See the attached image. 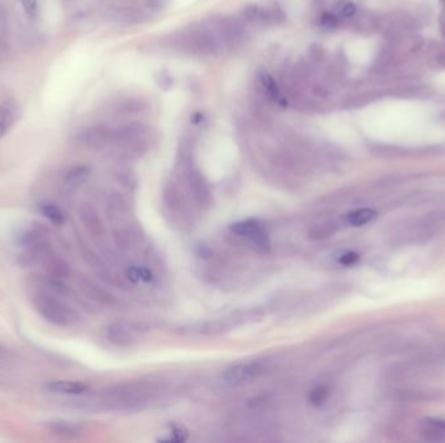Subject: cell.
<instances>
[{
    "label": "cell",
    "instance_id": "obj_1",
    "mask_svg": "<svg viewBox=\"0 0 445 443\" xmlns=\"http://www.w3.org/2000/svg\"><path fill=\"white\" fill-rule=\"evenodd\" d=\"M59 286V280L50 278V289L37 292L33 304L46 321L60 328H70L80 321V315L63 298V289Z\"/></svg>",
    "mask_w": 445,
    "mask_h": 443
},
{
    "label": "cell",
    "instance_id": "obj_2",
    "mask_svg": "<svg viewBox=\"0 0 445 443\" xmlns=\"http://www.w3.org/2000/svg\"><path fill=\"white\" fill-rule=\"evenodd\" d=\"M172 44L182 52L202 56L218 55L224 50L211 22L188 26L173 37Z\"/></svg>",
    "mask_w": 445,
    "mask_h": 443
},
{
    "label": "cell",
    "instance_id": "obj_3",
    "mask_svg": "<svg viewBox=\"0 0 445 443\" xmlns=\"http://www.w3.org/2000/svg\"><path fill=\"white\" fill-rule=\"evenodd\" d=\"M79 143L83 149L92 151H104V150H118L120 151L124 131L122 126L113 128L110 125H94L85 131H82L79 137Z\"/></svg>",
    "mask_w": 445,
    "mask_h": 443
},
{
    "label": "cell",
    "instance_id": "obj_4",
    "mask_svg": "<svg viewBox=\"0 0 445 443\" xmlns=\"http://www.w3.org/2000/svg\"><path fill=\"white\" fill-rule=\"evenodd\" d=\"M181 161L182 172L195 204L202 210L210 208L213 204V192L210 183L204 178L201 171L193 164L188 152H182Z\"/></svg>",
    "mask_w": 445,
    "mask_h": 443
},
{
    "label": "cell",
    "instance_id": "obj_5",
    "mask_svg": "<svg viewBox=\"0 0 445 443\" xmlns=\"http://www.w3.org/2000/svg\"><path fill=\"white\" fill-rule=\"evenodd\" d=\"M264 364L261 362H240L229 365L222 372V383L229 387L248 385L258 380L264 373Z\"/></svg>",
    "mask_w": 445,
    "mask_h": 443
},
{
    "label": "cell",
    "instance_id": "obj_6",
    "mask_svg": "<svg viewBox=\"0 0 445 443\" xmlns=\"http://www.w3.org/2000/svg\"><path fill=\"white\" fill-rule=\"evenodd\" d=\"M229 231L234 235L248 240L258 250H264L270 246L268 234L264 229V222H259L258 219H248L243 222H233L229 226Z\"/></svg>",
    "mask_w": 445,
    "mask_h": 443
},
{
    "label": "cell",
    "instance_id": "obj_7",
    "mask_svg": "<svg viewBox=\"0 0 445 443\" xmlns=\"http://www.w3.org/2000/svg\"><path fill=\"white\" fill-rule=\"evenodd\" d=\"M107 338L119 347H129L138 338V329L128 321H115L107 326Z\"/></svg>",
    "mask_w": 445,
    "mask_h": 443
},
{
    "label": "cell",
    "instance_id": "obj_8",
    "mask_svg": "<svg viewBox=\"0 0 445 443\" xmlns=\"http://www.w3.org/2000/svg\"><path fill=\"white\" fill-rule=\"evenodd\" d=\"M21 110L15 99H6L0 103V140L10 133L20 119Z\"/></svg>",
    "mask_w": 445,
    "mask_h": 443
},
{
    "label": "cell",
    "instance_id": "obj_9",
    "mask_svg": "<svg viewBox=\"0 0 445 443\" xmlns=\"http://www.w3.org/2000/svg\"><path fill=\"white\" fill-rule=\"evenodd\" d=\"M80 219L86 231L90 233L92 237H102L104 234V226H103L101 216L90 204H85L81 207Z\"/></svg>",
    "mask_w": 445,
    "mask_h": 443
},
{
    "label": "cell",
    "instance_id": "obj_10",
    "mask_svg": "<svg viewBox=\"0 0 445 443\" xmlns=\"http://www.w3.org/2000/svg\"><path fill=\"white\" fill-rule=\"evenodd\" d=\"M107 212L112 222L116 225H122L129 220V207L128 203L119 194H112L107 203Z\"/></svg>",
    "mask_w": 445,
    "mask_h": 443
},
{
    "label": "cell",
    "instance_id": "obj_11",
    "mask_svg": "<svg viewBox=\"0 0 445 443\" xmlns=\"http://www.w3.org/2000/svg\"><path fill=\"white\" fill-rule=\"evenodd\" d=\"M47 392L61 395H81L88 392V385L80 381H68V380H52L44 385Z\"/></svg>",
    "mask_w": 445,
    "mask_h": 443
},
{
    "label": "cell",
    "instance_id": "obj_12",
    "mask_svg": "<svg viewBox=\"0 0 445 443\" xmlns=\"http://www.w3.org/2000/svg\"><path fill=\"white\" fill-rule=\"evenodd\" d=\"M421 433L427 441L445 442V421L440 419L428 417L422 421Z\"/></svg>",
    "mask_w": 445,
    "mask_h": 443
},
{
    "label": "cell",
    "instance_id": "obj_13",
    "mask_svg": "<svg viewBox=\"0 0 445 443\" xmlns=\"http://www.w3.org/2000/svg\"><path fill=\"white\" fill-rule=\"evenodd\" d=\"M10 52V16L6 6L0 1V61Z\"/></svg>",
    "mask_w": 445,
    "mask_h": 443
},
{
    "label": "cell",
    "instance_id": "obj_14",
    "mask_svg": "<svg viewBox=\"0 0 445 443\" xmlns=\"http://www.w3.org/2000/svg\"><path fill=\"white\" fill-rule=\"evenodd\" d=\"M337 232V224L332 220L318 222L310 226L307 231V238L310 241H322L325 238L332 237L334 233Z\"/></svg>",
    "mask_w": 445,
    "mask_h": 443
},
{
    "label": "cell",
    "instance_id": "obj_15",
    "mask_svg": "<svg viewBox=\"0 0 445 443\" xmlns=\"http://www.w3.org/2000/svg\"><path fill=\"white\" fill-rule=\"evenodd\" d=\"M81 290L89 296V299L102 306H110L113 302V298L106 290L97 286L94 282L85 281L81 283Z\"/></svg>",
    "mask_w": 445,
    "mask_h": 443
},
{
    "label": "cell",
    "instance_id": "obj_16",
    "mask_svg": "<svg viewBox=\"0 0 445 443\" xmlns=\"http://www.w3.org/2000/svg\"><path fill=\"white\" fill-rule=\"evenodd\" d=\"M40 212L44 219L54 225H63L67 220V213L55 203H42Z\"/></svg>",
    "mask_w": 445,
    "mask_h": 443
},
{
    "label": "cell",
    "instance_id": "obj_17",
    "mask_svg": "<svg viewBox=\"0 0 445 443\" xmlns=\"http://www.w3.org/2000/svg\"><path fill=\"white\" fill-rule=\"evenodd\" d=\"M49 426L54 434H56L59 437H68V438L79 435L83 431L82 425L71 423V421H51Z\"/></svg>",
    "mask_w": 445,
    "mask_h": 443
},
{
    "label": "cell",
    "instance_id": "obj_18",
    "mask_svg": "<svg viewBox=\"0 0 445 443\" xmlns=\"http://www.w3.org/2000/svg\"><path fill=\"white\" fill-rule=\"evenodd\" d=\"M376 216H378V213L371 208H359V210L350 212L346 216V222L352 226H364L366 224L374 222Z\"/></svg>",
    "mask_w": 445,
    "mask_h": 443
},
{
    "label": "cell",
    "instance_id": "obj_19",
    "mask_svg": "<svg viewBox=\"0 0 445 443\" xmlns=\"http://www.w3.org/2000/svg\"><path fill=\"white\" fill-rule=\"evenodd\" d=\"M88 176H89V169L86 167H74L65 173L64 183L70 187H74L85 181Z\"/></svg>",
    "mask_w": 445,
    "mask_h": 443
},
{
    "label": "cell",
    "instance_id": "obj_20",
    "mask_svg": "<svg viewBox=\"0 0 445 443\" xmlns=\"http://www.w3.org/2000/svg\"><path fill=\"white\" fill-rule=\"evenodd\" d=\"M328 396H330V389L324 385H319V386L314 387L309 394V403L313 404L314 407H321L327 402Z\"/></svg>",
    "mask_w": 445,
    "mask_h": 443
},
{
    "label": "cell",
    "instance_id": "obj_21",
    "mask_svg": "<svg viewBox=\"0 0 445 443\" xmlns=\"http://www.w3.org/2000/svg\"><path fill=\"white\" fill-rule=\"evenodd\" d=\"M127 276L132 282H150L154 277L152 271L146 267H131L127 271Z\"/></svg>",
    "mask_w": 445,
    "mask_h": 443
},
{
    "label": "cell",
    "instance_id": "obj_22",
    "mask_svg": "<svg viewBox=\"0 0 445 443\" xmlns=\"http://www.w3.org/2000/svg\"><path fill=\"white\" fill-rule=\"evenodd\" d=\"M336 13H337L340 17L350 19V17H353L355 13H357V7H355V3H352V1H349V0H344V1H341V3L337 4Z\"/></svg>",
    "mask_w": 445,
    "mask_h": 443
},
{
    "label": "cell",
    "instance_id": "obj_23",
    "mask_svg": "<svg viewBox=\"0 0 445 443\" xmlns=\"http://www.w3.org/2000/svg\"><path fill=\"white\" fill-rule=\"evenodd\" d=\"M359 259H361V256L357 252L343 251L337 256V262L344 267H350V265H355L357 262H359Z\"/></svg>",
    "mask_w": 445,
    "mask_h": 443
},
{
    "label": "cell",
    "instance_id": "obj_24",
    "mask_svg": "<svg viewBox=\"0 0 445 443\" xmlns=\"http://www.w3.org/2000/svg\"><path fill=\"white\" fill-rule=\"evenodd\" d=\"M21 6L29 17H35L38 13V0H20Z\"/></svg>",
    "mask_w": 445,
    "mask_h": 443
}]
</instances>
